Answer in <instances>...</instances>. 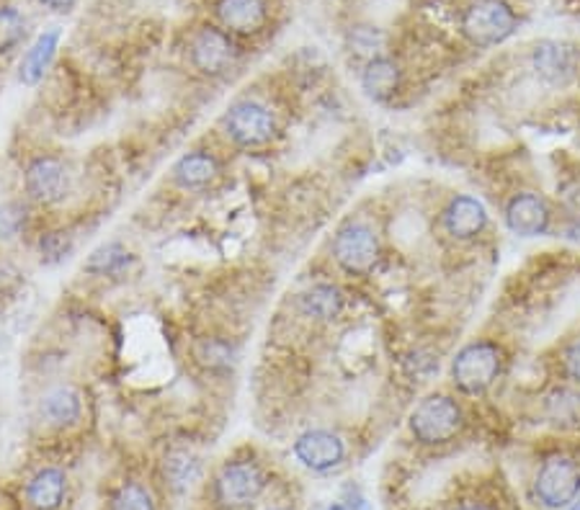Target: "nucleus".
Wrapping results in <instances>:
<instances>
[{
	"mask_svg": "<svg viewBox=\"0 0 580 510\" xmlns=\"http://www.w3.org/2000/svg\"><path fill=\"white\" fill-rule=\"evenodd\" d=\"M271 485L269 467L256 451L240 449L214 467L205 482V498L212 510H254Z\"/></svg>",
	"mask_w": 580,
	"mask_h": 510,
	"instance_id": "nucleus-1",
	"label": "nucleus"
},
{
	"mask_svg": "<svg viewBox=\"0 0 580 510\" xmlns=\"http://www.w3.org/2000/svg\"><path fill=\"white\" fill-rule=\"evenodd\" d=\"M225 142L237 150H261L269 148L279 135V119L269 103L258 99H237L225 109L217 124Z\"/></svg>",
	"mask_w": 580,
	"mask_h": 510,
	"instance_id": "nucleus-2",
	"label": "nucleus"
},
{
	"mask_svg": "<svg viewBox=\"0 0 580 510\" xmlns=\"http://www.w3.org/2000/svg\"><path fill=\"white\" fill-rule=\"evenodd\" d=\"M503 366H506V353L495 340H470L454 353L449 380L457 393L478 397L501 380Z\"/></svg>",
	"mask_w": 580,
	"mask_h": 510,
	"instance_id": "nucleus-3",
	"label": "nucleus"
},
{
	"mask_svg": "<svg viewBox=\"0 0 580 510\" xmlns=\"http://www.w3.org/2000/svg\"><path fill=\"white\" fill-rule=\"evenodd\" d=\"M519 29V16L508 0H467L459 11V32L472 47L488 50L508 41Z\"/></svg>",
	"mask_w": 580,
	"mask_h": 510,
	"instance_id": "nucleus-4",
	"label": "nucleus"
},
{
	"mask_svg": "<svg viewBox=\"0 0 580 510\" xmlns=\"http://www.w3.org/2000/svg\"><path fill=\"white\" fill-rule=\"evenodd\" d=\"M465 428V410L457 397L433 393L416 405L408 418V431L421 446L452 444Z\"/></svg>",
	"mask_w": 580,
	"mask_h": 510,
	"instance_id": "nucleus-5",
	"label": "nucleus"
},
{
	"mask_svg": "<svg viewBox=\"0 0 580 510\" xmlns=\"http://www.w3.org/2000/svg\"><path fill=\"white\" fill-rule=\"evenodd\" d=\"M188 65L207 80H222L235 73L240 62V47L220 24H201L188 37Z\"/></svg>",
	"mask_w": 580,
	"mask_h": 510,
	"instance_id": "nucleus-6",
	"label": "nucleus"
},
{
	"mask_svg": "<svg viewBox=\"0 0 580 510\" xmlns=\"http://www.w3.org/2000/svg\"><path fill=\"white\" fill-rule=\"evenodd\" d=\"M21 188L26 201L37 207H58L73 194L70 165L54 152H37L21 167Z\"/></svg>",
	"mask_w": 580,
	"mask_h": 510,
	"instance_id": "nucleus-7",
	"label": "nucleus"
},
{
	"mask_svg": "<svg viewBox=\"0 0 580 510\" xmlns=\"http://www.w3.org/2000/svg\"><path fill=\"white\" fill-rule=\"evenodd\" d=\"M382 246L369 222L348 220L333 237V261L346 276L365 278L380 265Z\"/></svg>",
	"mask_w": 580,
	"mask_h": 510,
	"instance_id": "nucleus-8",
	"label": "nucleus"
},
{
	"mask_svg": "<svg viewBox=\"0 0 580 510\" xmlns=\"http://www.w3.org/2000/svg\"><path fill=\"white\" fill-rule=\"evenodd\" d=\"M580 495V464L568 453H552L534 477V498L542 508H570Z\"/></svg>",
	"mask_w": 580,
	"mask_h": 510,
	"instance_id": "nucleus-9",
	"label": "nucleus"
},
{
	"mask_svg": "<svg viewBox=\"0 0 580 510\" xmlns=\"http://www.w3.org/2000/svg\"><path fill=\"white\" fill-rule=\"evenodd\" d=\"M292 453L305 470L316 474H328L346 464L348 446L341 433L331 428H307L299 433L292 444Z\"/></svg>",
	"mask_w": 580,
	"mask_h": 510,
	"instance_id": "nucleus-10",
	"label": "nucleus"
},
{
	"mask_svg": "<svg viewBox=\"0 0 580 510\" xmlns=\"http://www.w3.org/2000/svg\"><path fill=\"white\" fill-rule=\"evenodd\" d=\"M491 214H488L485 204L478 197L470 194H454L442 209L439 225H442L444 235L454 242H472L488 229Z\"/></svg>",
	"mask_w": 580,
	"mask_h": 510,
	"instance_id": "nucleus-11",
	"label": "nucleus"
},
{
	"mask_svg": "<svg viewBox=\"0 0 580 510\" xmlns=\"http://www.w3.org/2000/svg\"><path fill=\"white\" fill-rule=\"evenodd\" d=\"M531 67L547 86H568L580 73V50L576 45L544 39L531 50Z\"/></svg>",
	"mask_w": 580,
	"mask_h": 510,
	"instance_id": "nucleus-12",
	"label": "nucleus"
},
{
	"mask_svg": "<svg viewBox=\"0 0 580 510\" xmlns=\"http://www.w3.org/2000/svg\"><path fill=\"white\" fill-rule=\"evenodd\" d=\"M37 415L50 431H70L86 415V397L75 384H54L37 402Z\"/></svg>",
	"mask_w": 580,
	"mask_h": 510,
	"instance_id": "nucleus-13",
	"label": "nucleus"
},
{
	"mask_svg": "<svg viewBox=\"0 0 580 510\" xmlns=\"http://www.w3.org/2000/svg\"><path fill=\"white\" fill-rule=\"evenodd\" d=\"M503 222L516 237H540L552 225V209L540 194L519 191L503 207Z\"/></svg>",
	"mask_w": 580,
	"mask_h": 510,
	"instance_id": "nucleus-14",
	"label": "nucleus"
},
{
	"mask_svg": "<svg viewBox=\"0 0 580 510\" xmlns=\"http://www.w3.org/2000/svg\"><path fill=\"white\" fill-rule=\"evenodd\" d=\"M214 18L233 37H256L269 26V0H217Z\"/></svg>",
	"mask_w": 580,
	"mask_h": 510,
	"instance_id": "nucleus-15",
	"label": "nucleus"
},
{
	"mask_svg": "<svg viewBox=\"0 0 580 510\" xmlns=\"http://www.w3.org/2000/svg\"><path fill=\"white\" fill-rule=\"evenodd\" d=\"M222 178V160L205 148L188 150L171 167V184L181 191H207Z\"/></svg>",
	"mask_w": 580,
	"mask_h": 510,
	"instance_id": "nucleus-16",
	"label": "nucleus"
},
{
	"mask_svg": "<svg viewBox=\"0 0 580 510\" xmlns=\"http://www.w3.org/2000/svg\"><path fill=\"white\" fill-rule=\"evenodd\" d=\"M70 477L62 467L47 464L24 482V506L29 510H62L67 502Z\"/></svg>",
	"mask_w": 580,
	"mask_h": 510,
	"instance_id": "nucleus-17",
	"label": "nucleus"
},
{
	"mask_svg": "<svg viewBox=\"0 0 580 510\" xmlns=\"http://www.w3.org/2000/svg\"><path fill=\"white\" fill-rule=\"evenodd\" d=\"M103 510H163V498L150 480L127 474L111 487Z\"/></svg>",
	"mask_w": 580,
	"mask_h": 510,
	"instance_id": "nucleus-18",
	"label": "nucleus"
},
{
	"mask_svg": "<svg viewBox=\"0 0 580 510\" xmlns=\"http://www.w3.org/2000/svg\"><path fill=\"white\" fill-rule=\"evenodd\" d=\"M60 39H62L60 29H54L52 26V29L41 32L39 37L32 41L29 50L24 52V58H21V65H18V80L24 83V86L34 88L45 80V75L50 73L54 58H58Z\"/></svg>",
	"mask_w": 580,
	"mask_h": 510,
	"instance_id": "nucleus-19",
	"label": "nucleus"
},
{
	"mask_svg": "<svg viewBox=\"0 0 580 510\" xmlns=\"http://www.w3.org/2000/svg\"><path fill=\"white\" fill-rule=\"evenodd\" d=\"M297 304L305 318L316 320V323H331V320L341 318V312H344L346 297L338 284L320 282V284H312L310 289H305L303 295H299Z\"/></svg>",
	"mask_w": 580,
	"mask_h": 510,
	"instance_id": "nucleus-20",
	"label": "nucleus"
},
{
	"mask_svg": "<svg viewBox=\"0 0 580 510\" xmlns=\"http://www.w3.org/2000/svg\"><path fill=\"white\" fill-rule=\"evenodd\" d=\"M192 359L201 372L207 374H227L235 366L237 348L225 335H201L194 340Z\"/></svg>",
	"mask_w": 580,
	"mask_h": 510,
	"instance_id": "nucleus-21",
	"label": "nucleus"
},
{
	"mask_svg": "<svg viewBox=\"0 0 580 510\" xmlns=\"http://www.w3.org/2000/svg\"><path fill=\"white\" fill-rule=\"evenodd\" d=\"M403 83V70L397 62L384 54V58H377L372 62H365V70H361V88L372 101H387L393 99Z\"/></svg>",
	"mask_w": 580,
	"mask_h": 510,
	"instance_id": "nucleus-22",
	"label": "nucleus"
},
{
	"mask_svg": "<svg viewBox=\"0 0 580 510\" xmlns=\"http://www.w3.org/2000/svg\"><path fill=\"white\" fill-rule=\"evenodd\" d=\"M135 263V256L129 253L127 246L122 242H103L88 256V261L83 263V271L90 276H101V278H114L127 274L129 265Z\"/></svg>",
	"mask_w": 580,
	"mask_h": 510,
	"instance_id": "nucleus-23",
	"label": "nucleus"
},
{
	"mask_svg": "<svg viewBox=\"0 0 580 510\" xmlns=\"http://www.w3.org/2000/svg\"><path fill=\"white\" fill-rule=\"evenodd\" d=\"M201 474V461L194 451L176 449L163 459V480L173 493H186Z\"/></svg>",
	"mask_w": 580,
	"mask_h": 510,
	"instance_id": "nucleus-24",
	"label": "nucleus"
},
{
	"mask_svg": "<svg viewBox=\"0 0 580 510\" xmlns=\"http://www.w3.org/2000/svg\"><path fill=\"white\" fill-rule=\"evenodd\" d=\"M346 47H348V52L356 54L361 62H372L387 54L390 37L380 29V26L356 24L346 34Z\"/></svg>",
	"mask_w": 580,
	"mask_h": 510,
	"instance_id": "nucleus-25",
	"label": "nucleus"
},
{
	"mask_svg": "<svg viewBox=\"0 0 580 510\" xmlns=\"http://www.w3.org/2000/svg\"><path fill=\"white\" fill-rule=\"evenodd\" d=\"M547 408V418L555 425L570 428V425L580 423V389L576 387H557L555 393L544 402Z\"/></svg>",
	"mask_w": 580,
	"mask_h": 510,
	"instance_id": "nucleus-26",
	"label": "nucleus"
},
{
	"mask_svg": "<svg viewBox=\"0 0 580 510\" xmlns=\"http://www.w3.org/2000/svg\"><path fill=\"white\" fill-rule=\"evenodd\" d=\"M26 39V18L16 5H0V58L16 52Z\"/></svg>",
	"mask_w": 580,
	"mask_h": 510,
	"instance_id": "nucleus-27",
	"label": "nucleus"
},
{
	"mask_svg": "<svg viewBox=\"0 0 580 510\" xmlns=\"http://www.w3.org/2000/svg\"><path fill=\"white\" fill-rule=\"evenodd\" d=\"M70 248H73V242L67 240L65 233H47L39 237V250L47 261H60V258H67Z\"/></svg>",
	"mask_w": 580,
	"mask_h": 510,
	"instance_id": "nucleus-28",
	"label": "nucleus"
},
{
	"mask_svg": "<svg viewBox=\"0 0 580 510\" xmlns=\"http://www.w3.org/2000/svg\"><path fill=\"white\" fill-rule=\"evenodd\" d=\"M563 366H565V374L570 376V382L580 387V338L570 340L568 348L563 351Z\"/></svg>",
	"mask_w": 580,
	"mask_h": 510,
	"instance_id": "nucleus-29",
	"label": "nucleus"
},
{
	"mask_svg": "<svg viewBox=\"0 0 580 510\" xmlns=\"http://www.w3.org/2000/svg\"><path fill=\"white\" fill-rule=\"evenodd\" d=\"M41 9H47L50 13H58V16H67L78 9L81 0H37Z\"/></svg>",
	"mask_w": 580,
	"mask_h": 510,
	"instance_id": "nucleus-30",
	"label": "nucleus"
},
{
	"mask_svg": "<svg viewBox=\"0 0 580 510\" xmlns=\"http://www.w3.org/2000/svg\"><path fill=\"white\" fill-rule=\"evenodd\" d=\"M454 510H491L485 506V502H474V500H467L462 506H457Z\"/></svg>",
	"mask_w": 580,
	"mask_h": 510,
	"instance_id": "nucleus-31",
	"label": "nucleus"
},
{
	"mask_svg": "<svg viewBox=\"0 0 580 510\" xmlns=\"http://www.w3.org/2000/svg\"><path fill=\"white\" fill-rule=\"evenodd\" d=\"M325 510H351L348 506H344V502H331Z\"/></svg>",
	"mask_w": 580,
	"mask_h": 510,
	"instance_id": "nucleus-32",
	"label": "nucleus"
},
{
	"mask_svg": "<svg viewBox=\"0 0 580 510\" xmlns=\"http://www.w3.org/2000/svg\"><path fill=\"white\" fill-rule=\"evenodd\" d=\"M570 510H580V495L576 498V502H572V506H570Z\"/></svg>",
	"mask_w": 580,
	"mask_h": 510,
	"instance_id": "nucleus-33",
	"label": "nucleus"
},
{
	"mask_svg": "<svg viewBox=\"0 0 580 510\" xmlns=\"http://www.w3.org/2000/svg\"><path fill=\"white\" fill-rule=\"evenodd\" d=\"M266 510H292V508H284V506H274V508H266Z\"/></svg>",
	"mask_w": 580,
	"mask_h": 510,
	"instance_id": "nucleus-34",
	"label": "nucleus"
}]
</instances>
